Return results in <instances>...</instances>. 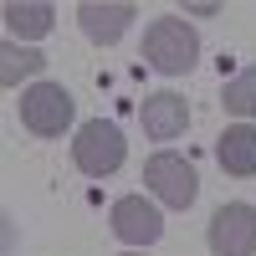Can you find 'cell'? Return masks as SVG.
<instances>
[{
  "mask_svg": "<svg viewBox=\"0 0 256 256\" xmlns=\"http://www.w3.org/2000/svg\"><path fill=\"white\" fill-rule=\"evenodd\" d=\"M72 113H77V102H72V92L62 88V82H31V88L20 92V123H26L36 138L67 134Z\"/></svg>",
  "mask_w": 256,
  "mask_h": 256,
  "instance_id": "4",
  "label": "cell"
},
{
  "mask_svg": "<svg viewBox=\"0 0 256 256\" xmlns=\"http://www.w3.org/2000/svg\"><path fill=\"white\" fill-rule=\"evenodd\" d=\"M108 226H113V236L128 251H144V246H154L164 236V210L148 200V195H123L108 210Z\"/></svg>",
  "mask_w": 256,
  "mask_h": 256,
  "instance_id": "5",
  "label": "cell"
},
{
  "mask_svg": "<svg viewBox=\"0 0 256 256\" xmlns=\"http://www.w3.org/2000/svg\"><path fill=\"white\" fill-rule=\"evenodd\" d=\"M216 164L230 180H251L256 174V123H230L216 138Z\"/></svg>",
  "mask_w": 256,
  "mask_h": 256,
  "instance_id": "9",
  "label": "cell"
},
{
  "mask_svg": "<svg viewBox=\"0 0 256 256\" xmlns=\"http://www.w3.org/2000/svg\"><path fill=\"white\" fill-rule=\"evenodd\" d=\"M144 62L164 77H184L200 62V31L180 16H154L144 26Z\"/></svg>",
  "mask_w": 256,
  "mask_h": 256,
  "instance_id": "1",
  "label": "cell"
},
{
  "mask_svg": "<svg viewBox=\"0 0 256 256\" xmlns=\"http://www.w3.org/2000/svg\"><path fill=\"white\" fill-rule=\"evenodd\" d=\"M41 67H46V56L36 46H20V41H6V46H0V88H16V82L36 77Z\"/></svg>",
  "mask_w": 256,
  "mask_h": 256,
  "instance_id": "12",
  "label": "cell"
},
{
  "mask_svg": "<svg viewBox=\"0 0 256 256\" xmlns=\"http://www.w3.org/2000/svg\"><path fill=\"white\" fill-rule=\"evenodd\" d=\"M0 20H6V41H41L56 26V10L46 0H10L0 10Z\"/></svg>",
  "mask_w": 256,
  "mask_h": 256,
  "instance_id": "10",
  "label": "cell"
},
{
  "mask_svg": "<svg viewBox=\"0 0 256 256\" xmlns=\"http://www.w3.org/2000/svg\"><path fill=\"white\" fill-rule=\"evenodd\" d=\"M123 256H144V251H123Z\"/></svg>",
  "mask_w": 256,
  "mask_h": 256,
  "instance_id": "13",
  "label": "cell"
},
{
  "mask_svg": "<svg viewBox=\"0 0 256 256\" xmlns=\"http://www.w3.org/2000/svg\"><path fill=\"white\" fill-rule=\"evenodd\" d=\"M128 159V138H123V128L113 118H88L77 128V138H72V164L82 169L88 180H108L118 174Z\"/></svg>",
  "mask_w": 256,
  "mask_h": 256,
  "instance_id": "2",
  "label": "cell"
},
{
  "mask_svg": "<svg viewBox=\"0 0 256 256\" xmlns=\"http://www.w3.org/2000/svg\"><path fill=\"white\" fill-rule=\"evenodd\" d=\"M205 246L216 256H251L256 251V205H246V200L220 205L205 226Z\"/></svg>",
  "mask_w": 256,
  "mask_h": 256,
  "instance_id": "6",
  "label": "cell"
},
{
  "mask_svg": "<svg viewBox=\"0 0 256 256\" xmlns=\"http://www.w3.org/2000/svg\"><path fill=\"white\" fill-rule=\"evenodd\" d=\"M138 123H144L148 138L169 144V138H180L184 128H190V102H184L180 92H148L144 108H138Z\"/></svg>",
  "mask_w": 256,
  "mask_h": 256,
  "instance_id": "8",
  "label": "cell"
},
{
  "mask_svg": "<svg viewBox=\"0 0 256 256\" xmlns=\"http://www.w3.org/2000/svg\"><path fill=\"white\" fill-rule=\"evenodd\" d=\"M220 108L236 118V123H251V118H256V62L241 67V72L220 88Z\"/></svg>",
  "mask_w": 256,
  "mask_h": 256,
  "instance_id": "11",
  "label": "cell"
},
{
  "mask_svg": "<svg viewBox=\"0 0 256 256\" xmlns=\"http://www.w3.org/2000/svg\"><path fill=\"white\" fill-rule=\"evenodd\" d=\"M144 180H148V195L169 210H190L200 195V180H195V164L174 148H159V154H148L144 164Z\"/></svg>",
  "mask_w": 256,
  "mask_h": 256,
  "instance_id": "3",
  "label": "cell"
},
{
  "mask_svg": "<svg viewBox=\"0 0 256 256\" xmlns=\"http://www.w3.org/2000/svg\"><path fill=\"white\" fill-rule=\"evenodd\" d=\"M134 16H138L134 0H82L77 26H82L88 41H98V46H118L128 36V26H134Z\"/></svg>",
  "mask_w": 256,
  "mask_h": 256,
  "instance_id": "7",
  "label": "cell"
}]
</instances>
